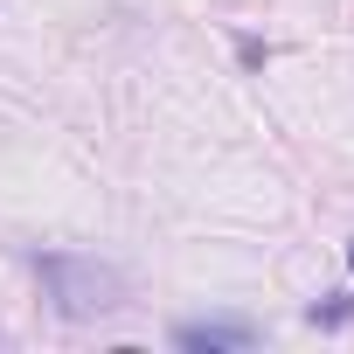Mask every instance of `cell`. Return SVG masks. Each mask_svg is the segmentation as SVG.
Instances as JSON below:
<instances>
[{
  "label": "cell",
  "instance_id": "obj_1",
  "mask_svg": "<svg viewBox=\"0 0 354 354\" xmlns=\"http://www.w3.org/2000/svg\"><path fill=\"white\" fill-rule=\"evenodd\" d=\"M35 278H42V292H49V306L63 319H111L125 306V271L104 264V257L49 250V257H35Z\"/></svg>",
  "mask_w": 354,
  "mask_h": 354
},
{
  "label": "cell",
  "instance_id": "obj_2",
  "mask_svg": "<svg viewBox=\"0 0 354 354\" xmlns=\"http://www.w3.org/2000/svg\"><path fill=\"white\" fill-rule=\"evenodd\" d=\"M174 347H188V354L257 347V326H250V319H188V326H174Z\"/></svg>",
  "mask_w": 354,
  "mask_h": 354
},
{
  "label": "cell",
  "instance_id": "obj_3",
  "mask_svg": "<svg viewBox=\"0 0 354 354\" xmlns=\"http://www.w3.org/2000/svg\"><path fill=\"white\" fill-rule=\"evenodd\" d=\"M347 313H354V306H340V299H333V306H313V326H347Z\"/></svg>",
  "mask_w": 354,
  "mask_h": 354
},
{
  "label": "cell",
  "instance_id": "obj_4",
  "mask_svg": "<svg viewBox=\"0 0 354 354\" xmlns=\"http://www.w3.org/2000/svg\"><path fill=\"white\" fill-rule=\"evenodd\" d=\"M347 271H354V243H347Z\"/></svg>",
  "mask_w": 354,
  "mask_h": 354
}]
</instances>
